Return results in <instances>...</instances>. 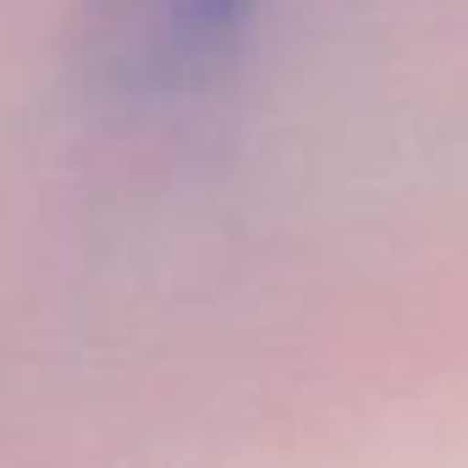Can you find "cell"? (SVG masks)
<instances>
[{
  "instance_id": "obj_1",
  "label": "cell",
  "mask_w": 468,
  "mask_h": 468,
  "mask_svg": "<svg viewBox=\"0 0 468 468\" xmlns=\"http://www.w3.org/2000/svg\"><path fill=\"white\" fill-rule=\"evenodd\" d=\"M260 23L265 0H78L67 61L100 105L171 111L231 83Z\"/></svg>"
}]
</instances>
